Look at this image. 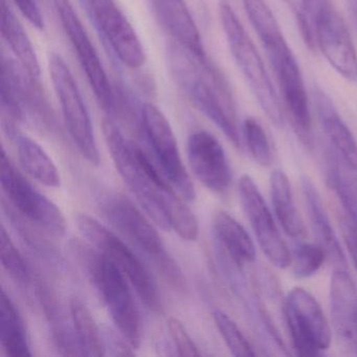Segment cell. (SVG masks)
<instances>
[{"label": "cell", "instance_id": "obj_1", "mask_svg": "<svg viewBox=\"0 0 357 357\" xmlns=\"http://www.w3.org/2000/svg\"><path fill=\"white\" fill-rule=\"evenodd\" d=\"M103 133L119 174L144 210L162 229L174 231L185 241H195L199 234L197 218L172 183L141 147L125 139L114 121L104 120Z\"/></svg>", "mask_w": 357, "mask_h": 357}, {"label": "cell", "instance_id": "obj_2", "mask_svg": "<svg viewBox=\"0 0 357 357\" xmlns=\"http://www.w3.org/2000/svg\"><path fill=\"white\" fill-rule=\"evenodd\" d=\"M168 57L171 74L179 89L236 148L242 149L237 107L225 75L206 54L195 55L174 41L169 47Z\"/></svg>", "mask_w": 357, "mask_h": 357}, {"label": "cell", "instance_id": "obj_3", "mask_svg": "<svg viewBox=\"0 0 357 357\" xmlns=\"http://www.w3.org/2000/svg\"><path fill=\"white\" fill-rule=\"evenodd\" d=\"M73 248L84 264L91 283L105 305L119 333L133 349L139 348L142 342L141 317L128 280L116 265L99 250H91V248L81 243H75Z\"/></svg>", "mask_w": 357, "mask_h": 357}, {"label": "cell", "instance_id": "obj_4", "mask_svg": "<svg viewBox=\"0 0 357 357\" xmlns=\"http://www.w3.org/2000/svg\"><path fill=\"white\" fill-rule=\"evenodd\" d=\"M105 218L145 252L175 288L183 289V278L172 257L167 252L153 225L130 199L116 192H106L99 199Z\"/></svg>", "mask_w": 357, "mask_h": 357}, {"label": "cell", "instance_id": "obj_5", "mask_svg": "<svg viewBox=\"0 0 357 357\" xmlns=\"http://www.w3.org/2000/svg\"><path fill=\"white\" fill-rule=\"evenodd\" d=\"M219 14L236 64L248 81L261 109L275 126L281 127L284 123L283 110L258 50L227 0H221Z\"/></svg>", "mask_w": 357, "mask_h": 357}, {"label": "cell", "instance_id": "obj_6", "mask_svg": "<svg viewBox=\"0 0 357 357\" xmlns=\"http://www.w3.org/2000/svg\"><path fill=\"white\" fill-rule=\"evenodd\" d=\"M76 225L83 237L124 273L146 307L156 314L162 313L164 307L158 285L147 267L131 248L97 219L87 214H79Z\"/></svg>", "mask_w": 357, "mask_h": 357}, {"label": "cell", "instance_id": "obj_7", "mask_svg": "<svg viewBox=\"0 0 357 357\" xmlns=\"http://www.w3.org/2000/svg\"><path fill=\"white\" fill-rule=\"evenodd\" d=\"M1 76L3 124L16 125L29 114L39 126L51 129L53 112L39 78L26 72L20 62L5 55L1 60Z\"/></svg>", "mask_w": 357, "mask_h": 357}, {"label": "cell", "instance_id": "obj_8", "mask_svg": "<svg viewBox=\"0 0 357 357\" xmlns=\"http://www.w3.org/2000/svg\"><path fill=\"white\" fill-rule=\"evenodd\" d=\"M309 22L315 49L344 80L357 83V53L344 18L331 0H311Z\"/></svg>", "mask_w": 357, "mask_h": 357}, {"label": "cell", "instance_id": "obj_9", "mask_svg": "<svg viewBox=\"0 0 357 357\" xmlns=\"http://www.w3.org/2000/svg\"><path fill=\"white\" fill-rule=\"evenodd\" d=\"M49 68L70 137L83 158L93 166H99V150L91 116L72 70L58 54L50 58Z\"/></svg>", "mask_w": 357, "mask_h": 357}, {"label": "cell", "instance_id": "obj_10", "mask_svg": "<svg viewBox=\"0 0 357 357\" xmlns=\"http://www.w3.org/2000/svg\"><path fill=\"white\" fill-rule=\"evenodd\" d=\"M286 325L298 356H321L331 342V328L317 298L302 287L288 292L284 303Z\"/></svg>", "mask_w": 357, "mask_h": 357}, {"label": "cell", "instance_id": "obj_11", "mask_svg": "<svg viewBox=\"0 0 357 357\" xmlns=\"http://www.w3.org/2000/svg\"><path fill=\"white\" fill-rule=\"evenodd\" d=\"M0 183L9 204L20 216L55 236H63L66 220L60 208L38 191L1 150Z\"/></svg>", "mask_w": 357, "mask_h": 357}, {"label": "cell", "instance_id": "obj_12", "mask_svg": "<svg viewBox=\"0 0 357 357\" xmlns=\"http://www.w3.org/2000/svg\"><path fill=\"white\" fill-rule=\"evenodd\" d=\"M56 12L66 37L70 40L79 62L86 75L87 80L96 98L106 112L116 114V99L107 74L104 70L97 50L93 47L89 33L75 11L70 0H54Z\"/></svg>", "mask_w": 357, "mask_h": 357}, {"label": "cell", "instance_id": "obj_13", "mask_svg": "<svg viewBox=\"0 0 357 357\" xmlns=\"http://www.w3.org/2000/svg\"><path fill=\"white\" fill-rule=\"evenodd\" d=\"M292 128L305 147L313 145L312 118L302 73L289 45L267 53Z\"/></svg>", "mask_w": 357, "mask_h": 357}, {"label": "cell", "instance_id": "obj_14", "mask_svg": "<svg viewBox=\"0 0 357 357\" xmlns=\"http://www.w3.org/2000/svg\"><path fill=\"white\" fill-rule=\"evenodd\" d=\"M141 120L144 132L165 174L185 202H193L195 189L181 160L176 137L168 119L160 108L146 103L142 108Z\"/></svg>", "mask_w": 357, "mask_h": 357}, {"label": "cell", "instance_id": "obj_15", "mask_svg": "<svg viewBox=\"0 0 357 357\" xmlns=\"http://www.w3.org/2000/svg\"><path fill=\"white\" fill-rule=\"evenodd\" d=\"M96 28L116 57L127 68L137 70L146 61L137 32L116 0H85Z\"/></svg>", "mask_w": 357, "mask_h": 357}, {"label": "cell", "instance_id": "obj_16", "mask_svg": "<svg viewBox=\"0 0 357 357\" xmlns=\"http://www.w3.org/2000/svg\"><path fill=\"white\" fill-rule=\"evenodd\" d=\"M239 195L244 213L266 258L279 268L289 266L292 262L289 250L258 185L250 175H243L240 178Z\"/></svg>", "mask_w": 357, "mask_h": 357}, {"label": "cell", "instance_id": "obj_17", "mask_svg": "<svg viewBox=\"0 0 357 357\" xmlns=\"http://www.w3.org/2000/svg\"><path fill=\"white\" fill-rule=\"evenodd\" d=\"M188 160L194 176L210 191L223 194L233 181L231 165L220 142L206 130L190 135Z\"/></svg>", "mask_w": 357, "mask_h": 357}, {"label": "cell", "instance_id": "obj_18", "mask_svg": "<svg viewBox=\"0 0 357 357\" xmlns=\"http://www.w3.org/2000/svg\"><path fill=\"white\" fill-rule=\"evenodd\" d=\"M332 328L342 354L357 356V287L344 268H334L330 279Z\"/></svg>", "mask_w": 357, "mask_h": 357}, {"label": "cell", "instance_id": "obj_19", "mask_svg": "<svg viewBox=\"0 0 357 357\" xmlns=\"http://www.w3.org/2000/svg\"><path fill=\"white\" fill-rule=\"evenodd\" d=\"M317 121L325 137L326 147L337 154L349 167L357 171V141L338 114L331 99L324 91L314 93Z\"/></svg>", "mask_w": 357, "mask_h": 357}, {"label": "cell", "instance_id": "obj_20", "mask_svg": "<svg viewBox=\"0 0 357 357\" xmlns=\"http://www.w3.org/2000/svg\"><path fill=\"white\" fill-rule=\"evenodd\" d=\"M152 11L160 26L174 43L195 55H204L199 30L185 0H150Z\"/></svg>", "mask_w": 357, "mask_h": 357}, {"label": "cell", "instance_id": "obj_21", "mask_svg": "<svg viewBox=\"0 0 357 357\" xmlns=\"http://www.w3.org/2000/svg\"><path fill=\"white\" fill-rule=\"evenodd\" d=\"M303 195L308 212L311 227L317 240L327 255L328 260L333 263L334 268H347V259L337 236L330 222L327 211L324 206L319 192L310 178L306 175L301 177Z\"/></svg>", "mask_w": 357, "mask_h": 357}, {"label": "cell", "instance_id": "obj_22", "mask_svg": "<svg viewBox=\"0 0 357 357\" xmlns=\"http://www.w3.org/2000/svg\"><path fill=\"white\" fill-rule=\"evenodd\" d=\"M213 231L222 254L240 268L256 259V248L250 234L229 213H217L213 219Z\"/></svg>", "mask_w": 357, "mask_h": 357}, {"label": "cell", "instance_id": "obj_23", "mask_svg": "<svg viewBox=\"0 0 357 357\" xmlns=\"http://www.w3.org/2000/svg\"><path fill=\"white\" fill-rule=\"evenodd\" d=\"M7 135L15 142L20 164L31 177L47 187H60L61 177L55 162L37 142L17 128L7 131Z\"/></svg>", "mask_w": 357, "mask_h": 357}, {"label": "cell", "instance_id": "obj_24", "mask_svg": "<svg viewBox=\"0 0 357 357\" xmlns=\"http://www.w3.org/2000/svg\"><path fill=\"white\" fill-rule=\"evenodd\" d=\"M269 189L273 211L282 229L292 239L302 240L306 236V229L294 202L291 183L281 169L271 172Z\"/></svg>", "mask_w": 357, "mask_h": 357}, {"label": "cell", "instance_id": "obj_25", "mask_svg": "<svg viewBox=\"0 0 357 357\" xmlns=\"http://www.w3.org/2000/svg\"><path fill=\"white\" fill-rule=\"evenodd\" d=\"M326 149V174L334 190L347 219L357 227V171L349 167L337 154Z\"/></svg>", "mask_w": 357, "mask_h": 357}, {"label": "cell", "instance_id": "obj_26", "mask_svg": "<svg viewBox=\"0 0 357 357\" xmlns=\"http://www.w3.org/2000/svg\"><path fill=\"white\" fill-rule=\"evenodd\" d=\"M0 342L10 356H32L22 315L5 289L1 291L0 301Z\"/></svg>", "mask_w": 357, "mask_h": 357}, {"label": "cell", "instance_id": "obj_27", "mask_svg": "<svg viewBox=\"0 0 357 357\" xmlns=\"http://www.w3.org/2000/svg\"><path fill=\"white\" fill-rule=\"evenodd\" d=\"M1 34L22 68L32 76L40 78V64L34 47L20 20L16 18L6 0L1 10Z\"/></svg>", "mask_w": 357, "mask_h": 357}, {"label": "cell", "instance_id": "obj_28", "mask_svg": "<svg viewBox=\"0 0 357 357\" xmlns=\"http://www.w3.org/2000/svg\"><path fill=\"white\" fill-rule=\"evenodd\" d=\"M246 15L266 53L288 45L266 0H242Z\"/></svg>", "mask_w": 357, "mask_h": 357}, {"label": "cell", "instance_id": "obj_29", "mask_svg": "<svg viewBox=\"0 0 357 357\" xmlns=\"http://www.w3.org/2000/svg\"><path fill=\"white\" fill-rule=\"evenodd\" d=\"M70 310L75 333L83 354L104 356L106 354L105 342L100 328L87 307L78 298H73L70 303Z\"/></svg>", "mask_w": 357, "mask_h": 357}, {"label": "cell", "instance_id": "obj_30", "mask_svg": "<svg viewBox=\"0 0 357 357\" xmlns=\"http://www.w3.org/2000/svg\"><path fill=\"white\" fill-rule=\"evenodd\" d=\"M0 258L3 268L18 285L26 287L31 283L32 275L28 264L3 225L0 231Z\"/></svg>", "mask_w": 357, "mask_h": 357}, {"label": "cell", "instance_id": "obj_31", "mask_svg": "<svg viewBox=\"0 0 357 357\" xmlns=\"http://www.w3.org/2000/svg\"><path fill=\"white\" fill-rule=\"evenodd\" d=\"M213 319L221 337L234 356L248 357L257 355L254 347L248 342L243 332L225 311L215 309Z\"/></svg>", "mask_w": 357, "mask_h": 357}, {"label": "cell", "instance_id": "obj_32", "mask_svg": "<svg viewBox=\"0 0 357 357\" xmlns=\"http://www.w3.org/2000/svg\"><path fill=\"white\" fill-rule=\"evenodd\" d=\"M243 139L248 151L260 166H271L273 162V152L268 137L262 125L254 118L245 119L242 127Z\"/></svg>", "mask_w": 357, "mask_h": 357}, {"label": "cell", "instance_id": "obj_33", "mask_svg": "<svg viewBox=\"0 0 357 357\" xmlns=\"http://www.w3.org/2000/svg\"><path fill=\"white\" fill-rule=\"evenodd\" d=\"M326 260H328L327 255L319 244H298L292 257L294 275L300 279L312 277L321 269Z\"/></svg>", "mask_w": 357, "mask_h": 357}, {"label": "cell", "instance_id": "obj_34", "mask_svg": "<svg viewBox=\"0 0 357 357\" xmlns=\"http://www.w3.org/2000/svg\"><path fill=\"white\" fill-rule=\"evenodd\" d=\"M285 1L294 14L303 40L308 45L309 49L315 51L317 49H315L314 37H313L312 28L309 22L311 0H285Z\"/></svg>", "mask_w": 357, "mask_h": 357}, {"label": "cell", "instance_id": "obj_35", "mask_svg": "<svg viewBox=\"0 0 357 357\" xmlns=\"http://www.w3.org/2000/svg\"><path fill=\"white\" fill-rule=\"evenodd\" d=\"M168 328L171 338L174 342L177 352L181 356H199L202 355L199 349L192 340L187 329L179 319L170 317L168 319Z\"/></svg>", "mask_w": 357, "mask_h": 357}, {"label": "cell", "instance_id": "obj_36", "mask_svg": "<svg viewBox=\"0 0 357 357\" xmlns=\"http://www.w3.org/2000/svg\"><path fill=\"white\" fill-rule=\"evenodd\" d=\"M13 1L20 13L28 20L32 26L38 30L45 29L43 15L41 14L38 6L35 3V0H13Z\"/></svg>", "mask_w": 357, "mask_h": 357}, {"label": "cell", "instance_id": "obj_37", "mask_svg": "<svg viewBox=\"0 0 357 357\" xmlns=\"http://www.w3.org/2000/svg\"><path fill=\"white\" fill-rule=\"evenodd\" d=\"M342 235H344V243L348 248L351 260L357 271V227L352 225L348 219L342 222Z\"/></svg>", "mask_w": 357, "mask_h": 357}]
</instances>
